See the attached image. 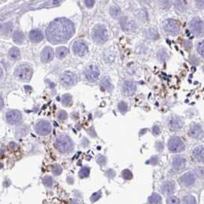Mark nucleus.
Wrapping results in <instances>:
<instances>
[{
	"label": "nucleus",
	"instance_id": "nucleus-1",
	"mask_svg": "<svg viewBox=\"0 0 204 204\" xmlns=\"http://www.w3.org/2000/svg\"><path fill=\"white\" fill-rule=\"evenodd\" d=\"M74 33V25L65 18H58L50 23L46 29V37L52 44L65 42Z\"/></svg>",
	"mask_w": 204,
	"mask_h": 204
},
{
	"label": "nucleus",
	"instance_id": "nucleus-2",
	"mask_svg": "<svg viewBox=\"0 0 204 204\" xmlns=\"http://www.w3.org/2000/svg\"><path fill=\"white\" fill-rule=\"evenodd\" d=\"M58 150L62 153H69L74 148V144L70 137L67 135H60L56 139L55 142Z\"/></svg>",
	"mask_w": 204,
	"mask_h": 204
},
{
	"label": "nucleus",
	"instance_id": "nucleus-3",
	"mask_svg": "<svg viewBox=\"0 0 204 204\" xmlns=\"http://www.w3.org/2000/svg\"><path fill=\"white\" fill-rule=\"evenodd\" d=\"M32 74H33L32 68L27 64H22L19 65L15 72L16 78L21 82H29L31 78Z\"/></svg>",
	"mask_w": 204,
	"mask_h": 204
},
{
	"label": "nucleus",
	"instance_id": "nucleus-4",
	"mask_svg": "<svg viewBox=\"0 0 204 204\" xmlns=\"http://www.w3.org/2000/svg\"><path fill=\"white\" fill-rule=\"evenodd\" d=\"M163 29L166 33L171 35H176L180 31V25L177 21L172 19H167L163 22Z\"/></svg>",
	"mask_w": 204,
	"mask_h": 204
},
{
	"label": "nucleus",
	"instance_id": "nucleus-5",
	"mask_svg": "<svg viewBox=\"0 0 204 204\" xmlns=\"http://www.w3.org/2000/svg\"><path fill=\"white\" fill-rule=\"evenodd\" d=\"M107 31L104 25H96L92 32V38L97 43H104L107 40Z\"/></svg>",
	"mask_w": 204,
	"mask_h": 204
},
{
	"label": "nucleus",
	"instance_id": "nucleus-6",
	"mask_svg": "<svg viewBox=\"0 0 204 204\" xmlns=\"http://www.w3.org/2000/svg\"><path fill=\"white\" fill-rule=\"evenodd\" d=\"M84 77H85L87 81L92 82H95L98 79L100 76L99 68L95 64H89L84 69Z\"/></svg>",
	"mask_w": 204,
	"mask_h": 204
},
{
	"label": "nucleus",
	"instance_id": "nucleus-7",
	"mask_svg": "<svg viewBox=\"0 0 204 204\" xmlns=\"http://www.w3.org/2000/svg\"><path fill=\"white\" fill-rule=\"evenodd\" d=\"M168 148L170 152L180 153L185 149V144L179 137H173L170 139Z\"/></svg>",
	"mask_w": 204,
	"mask_h": 204
},
{
	"label": "nucleus",
	"instance_id": "nucleus-8",
	"mask_svg": "<svg viewBox=\"0 0 204 204\" xmlns=\"http://www.w3.org/2000/svg\"><path fill=\"white\" fill-rule=\"evenodd\" d=\"M190 29L196 36H201L204 34V22L200 18H194L190 22Z\"/></svg>",
	"mask_w": 204,
	"mask_h": 204
},
{
	"label": "nucleus",
	"instance_id": "nucleus-9",
	"mask_svg": "<svg viewBox=\"0 0 204 204\" xmlns=\"http://www.w3.org/2000/svg\"><path fill=\"white\" fill-rule=\"evenodd\" d=\"M35 132L41 136H45L48 135L52 130V125L49 121H40L35 125Z\"/></svg>",
	"mask_w": 204,
	"mask_h": 204
},
{
	"label": "nucleus",
	"instance_id": "nucleus-10",
	"mask_svg": "<svg viewBox=\"0 0 204 204\" xmlns=\"http://www.w3.org/2000/svg\"><path fill=\"white\" fill-rule=\"evenodd\" d=\"M61 82L65 86L74 85L78 82V77L72 72H65L61 75Z\"/></svg>",
	"mask_w": 204,
	"mask_h": 204
},
{
	"label": "nucleus",
	"instance_id": "nucleus-11",
	"mask_svg": "<svg viewBox=\"0 0 204 204\" xmlns=\"http://www.w3.org/2000/svg\"><path fill=\"white\" fill-rule=\"evenodd\" d=\"M72 49L74 54L78 56H84L88 52V49L85 42L83 41H76L73 44Z\"/></svg>",
	"mask_w": 204,
	"mask_h": 204
},
{
	"label": "nucleus",
	"instance_id": "nucleus-12",
	"mask_svg": "<svg viewBox=\"0 0 204 204\" xmlns=\"http://www.w3.org/2000/svg\"><path fill=\"white\" fill-rule=\"evenodd\" d=\"M6 121L10 125H16L21 121V115L19 111H16V110L9 111L6 113Z\"/></svg>",
	"mask_w": 204,
	"mask_h": 204
},
{
	"label": "nucleus",
	"instance_id": "nucleus-13",
	"mask_svg": "<svg viewBox=\"0 0 204 204\" xmlns=\"http://www.w3.org/2000/svg\"><path fill=\"white\" fill-rule=\"evenodd\" d=\"M137 85L131 81H126L122 85V92L125 96H132L136 93Z\"/></svg>",
	"mask_w": 204,
	"mask_h": 204
},
{
	"label": "nucleus",
	"instance_id": "nucleus-14",
	"mask_svg": "<svg viewBox=\"0 0 204 204\" xmlns=\"http://www.w3.org/2000/svg\"><path fill=\"white\" fill-rule=\"evenodd\" d=\"M180 181L181 184L184 186V187H191L196 182V177L195 175L192 173H187L183 175L182 177L180 178Z\"/></svg>",
	"mask_w": 204,
	"mask_h": 204
},
{
	"label": "nucleus",
	"instance_id": "nucleus-15",
	"mask_svg": "<svg viewBox=\"0 0 204 204\" xmlns=\"http://www.w3.org/2000/svg\"><path fill=\"white\" fill-rule=\"evenodd\" d=\"M189 135L195 139H201L204 136L203 130L199 125H193L189 130Z\"/></svg>",
	"mask_w": 204,
	"mask_h": 204
},
{
	"label": "nucleus",
	"instance_id": "nucleus-16",
	"mask_svg": "<svg viewBox=\"0 0 204 204\" xmlns=\"http://www.w3.org/2000/svg\"><path fill=\"white\" fill-rule=\"evenodd\" d=\"M54 58V51L51 47H45L41 53V61L43 63H48L52 61Z\"/></svg>",
	"mask_w": 204,
	"mask_h": 204
},
{
	"label": "nucleus",
	"instance_id": "nucleus-17",
	"mask_svg": "<svg viewBox=\"0 0 204 204\" xmlns=\"http://www.w3.org/2000/svg\"><path fill=\"white\" fill-rule=\"evenodd\" d=\"M175 183L173 181H167L162 185L161 191L165 196H171L174 193Z\"/></svg>",
	"mask_w": 204,
	"mask_h": 204
},
{
	"label": "nucleus",
	"instance_id": "nucleus-18",
	"mask_svg": "<svg viewBox=\"0 0 204 204\" xmlns=\"http://www.w3.org/2000/svg\"><path fill=\"white\" fill-rule=\"evenodd\" d=\"M29 39L34 42H39L42 41L44 39L43 34L40 30L39 29H34L31 30L29 33Z\"/></svg>",
	"mask_w": 204,
	"mask_h": 204
},
{
	"label": "nucleus",
	"instance_id": "nucleus-19",
	"mask_svg": "<svg viewBox=\"0 0 204 204\" xmlns=\"http://www.w3.org/2000/svg\"><path fill=\"white\" fill-rule=\"evenodd\" d=\"M186 165V160L182 157H177L173 160V167L176 170H180L183 169Z\"/></svg>",
	"mask_w": 204,
	"mask_h": 204
},
{
	"label": "nucleus",
	"instance_id": "nucleus-20",
	"mask_svg": "<svg viewBox=\"0 0 204 204\" xmlns=\"http://www.w3.org/2000/svg\"><path fill=\"white\" fill-rule=\"evenodd\" d=\"M193 156L196 160L199 162H204V147H197L193 151Z\"/></svg>",
	"mask_w": 204,
	"mask_h": 204
},
{
	"label": "nucleus",
	"instance_id": "nucleus-21",
	"mask_svg": "<svg viewBox=\"0 0 204 204\" xmlns=\"http://www.w3.org/2000/svg\"><path fill=\"white\" fill-rule=\"evenodd\" d=\"M169 126L173 130H180L183 127V121L178 117H172L170 119Z\"/></svg>",
	"mask_w": 204,
	"mask_h": 204
},
{
	"label": "nucleus",
	"instance_id": "nucleus-22",
	"mask_svg": "<svg viewBox=\"0 0 204 204\" xmlns=\"http://www.w3.org/2000/svg\"><path fill=\"white\" fill-rule=\"evenodd\" d=\"M175 9L178 13H182L186 11L187 9V2L185 0H176L175 2Z\"/></svg>",
	"mask_w": 204,
	"mask_h": 204
},
{
	"label": "nucleus",
	"instance_id": "nucleus-23",
	"mask_svg": "<svg viewBox=\"0 0 204 204\" xmlns=\"http://www.w3.org/2000/svg\"><path fill=\"white\" fill-rule=\"evenodd\" d=\"M9 55L12 60H19L20 58V51L16 47H12L9 52Z\"/></svg>",
	"mask_w": 204,
	"mask_h": 204
},
{
	"label": "nucleus",
	"instance_id": "nucleus-24",
	"mask_svg": "<svg viewBox=\"0 0 204 204\" xmlns=\"http://www.w3.org/2000/svg\"><path fill=\"white\" fill-rule=\"evenodd\" d=\"M101 87H102V89L105 90V91H111L112 88V85H111V80L108 77H105V78L102 79L101 82Z\"/></svg>",
	"mask_w": 204,
	"mask_h": 204
},
{
	"label": "nucleus",
	"instance_id": "nucleus-25",
	"mask_svg": "<svg viewBox=\"0 0 204 204\" xmlns=\"http://www.w3.org/2000/svg\"><path fill=\"white\" fill-rule=\"evenodd\" d=\"M12 39H13V41L17 44H21L24 41L23 33L20 31H15L12 35Z\"/></svg>",
	"mask_w": 204,
	"mask_h": 204
},
{
	"label": "nucleus",
	"instance_id": "nucleus-26",
	"mask_svg": "<svg viewBox=\"0 0 204 204\" xmlns=\"http://www.w3.org/2000/svg\"><path fill=\"white\" fill-rule=\"evenodd\" d=\"M68 50L65 47H59L56 49V56L58 58H63L68 54Z\"/></svg>",
	"mask_w": 204,
	"mask_h": 204
},
{
	"label": "nucleus",
	"instance_id": "nucleus-27",
	"mask_svg": "<svg viewBox=\"0 0 204 204\" xmlns=\"http://www.w3.org/2000/svg\"><path fill=\"white\" fill-rule=\"evenodd\" d=\"M148 202L151 204L161 203V196L157 193H153L148 199Z\"/></svg>",
	"mask_w": 204,
	"mask_h": 204
},
{
	"label": "nucleus",
	"instance_id": "nucleus-28",
	"mask_svg": "<svg viewBox=\"0 0 204 204\" xmlns=\"http://www.w3.org/2000/svg\"><path fill=\"white\" fill-rule=\"evenodd\" d=\"M12 30V24L11 22L2 24L1 26V31L2 34H9Z\"/></svg>",
	"mask_w": 204,
	"mask_h": 204
},
{
	"label": "nucleus",
	"instance_id": "nucleus-29",
	"mask_svg": "<svg viewBox=\"0 0 204 204\" xmlns=\"http://www.w3.org/2000/svg\"><path fill=\"white\" fill-rule=\"evenodd\" d=\"M110 13L114 18H117L121 15V9L117 6H111L110 8Z\"/></svg>",
	"mask_w": 204,
	"mask_h": 204
},
{
	"label": "nucleus",
	"instance_id": "nucleus-30",
	"mask_svg": "<svg viewBox=\"0 0 204 204\" xmlns=\"http://www.w3.org/2000/svg\"><path fill=\"white\" fill-rule=\"evenodd\" d=\"M72 95L69 94H66L63 95L62 98V105L68 106V105H69L72 103Z\"/></svg>",
	"mask_w": 204,
	"mask_h": 204
},
{
	"label": "nucleus",
	"instance_id": "nucleus-31",
	"mask_svg": "<svg viewBox=\"0 0 204 204\" xmlns=\"http://www.w3.org/2000/svg\"><path fill=\"white\" fill-rule=\"evenodd\" d=\"M90 174V169L87 167H82V169L79 171V176L82 178H84V177H87Z\"/></svg>",
	"mask_w": 204,
	"mask_h": 204
},
{
	"label": "nucleus",
	"instance_id": "nucleus-32",
	"mask_svg": "<svg viewBox=\"0 0 204 204\" xmlns=\"http://www.w3.org/2000/svg\"><path fill=\"white\" fill-rule=\"evenodd\" d=\"M183 203L185 204H195L196 203V201L194 196H187L183 197Z\"/></svg>",
	"mask_w": 204,
	"mask_h": 204
},
{
	"label": "nucleus",
	"instance_id": "nucleus-33",
	"mask_svg": "<svg viewBox=\"0 0 204 204\" xmlns=\"http://www.w3.org/2000/svg\"><path fill=\"white\" fill-rule=\"evenodd\" d=\"M159 5L160 8L162 9H168L171 5V0H159Z\"/></svg>",
	"mask_w": 204,
	"mask_h": 204
},
{
	"label": "nucleus",
	"instance_id": "nucleus-34",
	"mask_svg": "<svg viewBox=\"0 0 204 204\" xmlns=\"http://www.w3.org/2000/svg\"><path fill=\"white\" fill-rule=\"evenodd\" d=\"M43 183L48 187H52L53 185V180L50 176H46L43 178Z\"/></svg>",
	"mask_w": 204,
	"mask_h": 204
},
{
	"label": "nucleus",
	"instance_id": "nucleus-35",
	"mask_svg": "<svg viewBox=\"0 0 204 204\" xmlns=\"http://www.w3.org/2000/svg\"><path fill=\"white\" fill-rule=\"evenodd\" d=\"M122 177H124V179L129 180H131L133 178V173L129 170H124L122 171Z\"/></svg>",
	"mask_w": 204,
	"mask_h": 204
},
{
	"label": "nucleus",
	"instance_id": "nucleus-36",
	"mask_svg": "<svg viewBox=\"0 0 204 204\" xmlns=\"http://www.w3.org/2000/svg\"><path fill=\"white\" fill-rule=\"evenodd\" d=\"M118 108L121 114H125L127 111L128 107H127V105L125 103V101H121L118 105Z\"/></svg>",
	"mask_w": 204,
	"mask_h": 204
},
{
	"label": "nucleus",
	"instance_id": "nucleus-37",
	"mask_svg": "<svg viewBox=\"0 0 204 204\" xmlns=\"http://www.w3.org/2000/svg\"><path fill=\"white\" fill-rule=\"evenodd\" d=\"M197 50H198V52L200 53V55L204 58V40H203V41L200 42L198 43Z\"/></svg>",
	"mask_w": 204,
	"mask_h": 204
},
{
	"label": "nucleus",
	"instance_id": "nucleus-38",
	"mask_svg": "<svg viewBox=\"0 0 204 204\" xmlns=\"http://www.w3.org/2000/svg\"><path fill=\"white\" fill-rule=\"evenodd\" d=\"M58 117L59 120H61V121H64V120H66L67 117H68V115H67L66 111H63V110L59 111L58 114Z\"/></svg>",
	"mask_w": 204,
	"mask_h": 204
},
{
	"label": "nucleus",
	"instance_id": "nucleus-39",
	"mask_svg": "<svg viewBox=\"0 0 204 204\" xmlns=\"http://www.w3.org/2000/svg\"><path fill=\"white\" fill-rule=\"evenodd\" d=\"M62 172V167L59 165H55L52 168V173L53 174L56 175V176H58V175L61 174V173Z\"/></svg>",
	"mask_w": 204,
	"mask_h": 204
},
{
	"label": "nucleus",
	"instance_id": "nucleus-40",
	"mask_svg": "<svg viewBox=\"0 0 204 204\" xmlns=\"http://www.w3.org/2000/svg\"><path fill=\"white\" fill-rule=\"evenodd\" d=\"M101 197V192L98 191V192L94 193L92 196H91V201L92 202H95L97 200H99Z\"/></svg>",
	"mask_w": 204,
	"mask_h": 204
},
{
	"label": "nucleus",
	"instance_id": "nucleus-41",
	"mask_svg": "<svg viewBox=\"0 0 204 204\" xmlns=\"http://www.w3.org/2000/svg\"><path fill=\"white\" fill-rule=\"evenodd\" d=\"M167 203L168 204H178L180 203V200L176 196H171L167 200Z\"/></svg>",
	"mask_w": 204,
	"mask_h": 204
},
{
	"label": "nucleus",
	"instance_id": "nucleus-42",
	"mask_svg": "<svg viewBox=\"0 0 204 204\" xmlns=\"http://www.w3.org/2000/svg\"><path fill=\"white\" fill-rule=\"evenodd\" d=\"M106 157H105V156L103 155H98L97 157V162L98 163H99L100 165L103 166L105 165V163H106Z\"/></svg>",
	"mask_w": 204,
	"mask_h": 204
},
{
	"label": "nucleus",
	"instance_id": "nucleus-43",
	"mask_svg": "<svg viewBox=\"0 0 204 204\" xmlns=\"http://www.w3.org/2000/svg\"><path fill=\"white\" fill-rule=\"evenodd\" d=\"M196 174L200 177H204V168L203 167H198L196 168Z\"/></svg>",
	"mask_w": 204,
	"mask_h": 204
},
{
	"label": "nucleus",
	"instance_id": "nucleus-44",
	"mask_svg": "<svg viewBox=\"0 0 204 204\" xmlns=\"http://www.w3.org/2000/svg\"><path fill=\"white\" fill-rule=\"evenodd\" d=\"M196 6L200 9H204V0H195Z\"/></svg>",
	"mask_w": 204,
	"mask_h": 204
},
{
	"label": "nucleus",
	"instance_id": "nucleus-45",
	"mask_svg": "<svg viewBox=\"0 0 204 204\" xmlns=\"http://www.w3.org/2000/svg\"><path fill=\"white\" fill-rule=\"evenodd\" d=\"M84 2H85V5L88 8H92V7H93L94 5L95 1L94 0H85Z\"/></svg>",
	"mask_w": 204,
	"mask_h": 204
},
{
	"label": "nucleus",
	"instance_id": "nucleus-46",
	"mask_svg": "<svg viewBox=\"0 0 204 204\" xmlns=\"http://www.w3.org/2000/svg\"><path fill=\"white\" fill-rule=\"evenodd\" d=\"M152 130H153V133H154V134H155V135H158V134L160 133V127L157 125H154V126L153 127Z\"/></svg>",
	"mask_w": 204,
	"mask_h": 204
},
{
	"label": "nucleus",
	"instance_id": "nucleus-47",
	"mask_svg": "<svg viewBox=\"0 0 204 204\" xmlns=\"http://www.w3.org/2000/svg\"><path fill=\"white\" fill-rule=\"evenodd\" d=\"M106 174H107V176L108 177H110V178H113V177L115 176V172L113 170H107V172H106Z\"/></svg>",
	"mask_w": 204,
	"mask_h": 204
},
{
	"label": "nucleus",
	"instance_id": "nucleus-48",
	"mask_svg": "<svg viewBox=\"0 0 204 204\" xmlns=\"http://www.w3.org/2000/svg\"><path fill=\"white\" fill-rule=\"evenodd\" d=\"M184 47H185V49H187V50H190V49L192 48V44H191L190 41H185Z\"/></svg>",
	"mask_w": 204,
	"mask_h": 204
},
{
	"label": "nucleus",
	"instance_id": "nucleus-49",
	"mask_svg": "<svg viewBox=\"0 0 204 204\" xmlns=\"http://www.w3.org/2000/svg\"><path fill=\"white\" fill-rule=\"evenodd\" d=\"M3 108V99H2V97L1 96V109Z\"/></svg>",
	"mask_w": 204,
	"mask_h": 204
},
{
	"label": "nucleus",
	"instance_id": "nucleus-50",
	"mask_svg": "<svg viewBox=\"0 0 204 204\" xmlns=\"http://www.w3.org/2000/svg\"><path fill=\"white\" fill-rule=\"evenodd\" d=\"M2 78H3V69L2 68H1V79H2Z\"/></svg>",
	"mask_w": 204,
	"mask_h": 204
},
{
	"label": "nucleus",
	"instance_id": "nucleus-51",
	"mask_svg": "<svg viewBox=\"0 0 204 204\" xmlns=\"http://www.w3.org/2000/svg\"><path fill=\"white\" fill-rule=\"evenodd\" d=\"M58 2V0H54V2H53V3H54V4H57Z\"/></svg>",
	"mask_w": 204,
	"mask_h": 204
},
{
	"label": "nucleus",
	"instance_id": "nucleus-52",
	"mask_svg": "<svg viewBox=\"0 0 204 204\" xmlns=\"http://www.w3.org/2000/svg\"><path fill=\"white\" fill-rule=\"evenodd\" d=\"M203 72H204V67H203Z\"/></svg>",
	"mask_w": 204,
	"mask_h": 204
}]
</instances>
